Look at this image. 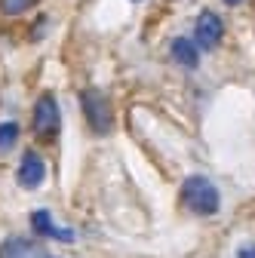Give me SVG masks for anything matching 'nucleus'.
Returning <instances> with one entry per match:
<instances>
[{
	"label": "nucleus",
	"instance_id": "1",
	"mask_svg": "<svg viewBox=\"0 0 255 258\" xmlns=\"http://www.w3.org/2000/svg\"><path fill=\"white\" fill-rule=\"evenodd\" d=\"M181 203L194 215H215L221 206V197H218V187L206 175H190L181 184Z\"/></svg>",
	"mask_w": 255,
	"mask_h": 258
},
{
	"label": "nucleus",
	"instance_id": "2",
	"mask_svg": "<svg viewBox=\"0 0 255 258\" xmlns=\"http://www.w3.org/2000/svg\"><path fill=\"white\" fill-rule=\"evenodd\" d=\"M80 108H83V117L89 123L92 133H111V126H114V114H111V102H108V95L102 89H83L80 92Z\"/></svg>",
	"mask_w": 255,
	"mask_h": 258
},
{
	"label": "nucleus",
	"instance_id": "3",
	"mask_svg": "<svg viewBox=\"0 0 255 258\" xmlns=\"http://www.w3.org/2000/svg\"><path fill=\"white\" fill-rule=\"evenodd\" d=\"M61 129V111L52 92H43L37 105H34V133L40 139H55V133Z\"/></svg>",
	"mask_w": 255,
	"mask_h": 258
},
{
	"label": "nucleus",
	"instance_id": "4",
	"mask_svg": "<svg viewBox=\"0 0 255 258\" xmlns=\"http://www.w3.org/2000/svg\"><path fill=\"white\" fill-rule=\"evenodd\" d=\"M221 37H225V22H221L212 10L200 13L197 22H194V43H197V49H215L221 43Z\"/></svg>",
	"mask_w": 255,
	"mask_h": 258
},
{
	"label": "nucleus",
	"instance_id": "5",
	"mask_svg": "<svg viewBox=\"0 0 255 258\" xmlns=\"http://www.w3.org/2000/svg\"><path fill=\"white\" fill-rule=\"evenodd\" d=\"M16 178H19V184H22V187H28V190L40 187V184H43V178H46V163H43V157H40L37 151H25Z\"/></svg>",
	"mask_w": 255,
	"mask_h": 258
},
{
	"label": "nucleus",
	"instance_id": "6",
	"mask_svg": "<svg viewBox=\"0 0 255 258\" xmlns=\"http://www.w3.org/2000/svg\"><path fill=\"white\" fill-rule=\"evenodd\" d=\"M0 258H46V252L28 237H7L0 243Z\"/></svg>",
	"mask_w": 255,
	"mask_h": 258
},
{
	"label": "nucleus",
	"instance_id": "7",
	"mask_svg": "<svg viewBox=\"0 0 255 258\" xmlns=\"http://www.w3.org/2000/svg\"><path fill=\"white\" fill-rule=\"evenodd\" d=\"M31 228H34L40 237H52V240H61V243H74V234H71V231L55 228L49 209H37L34 215H31Z\"/></svg>",
	"mask_w": 255,
	"mask_h": 258
},
{
	"label": "nucleus",
	"instance_id": "8",
	"mask_svg": "<svg viewBox=\"0 0 255 258\" xmlns=\"http://www.w3.org/2000/svg\"><path fill=\"white\" fill-rule=\"evenodd\" d=\"M169 55H172V61L181 64V68H197L200 64V49L190 37H175L172 46H169Z\"/></svg>",
	"mask_w": 255,
	"mask_h": 258
},
{
	"label": "nucleus",
	"instance_id": "9",
	"mask_svg": "<svg viewBox=\"0 0 255 258\" xmlns=\"http://www.w3.org/2000/svg\"><path fill=\"white\" fill-rule=\"evenodd\" d=\"M19 123H0V154H7V151H13L16 148V142H19Z\"/></svg>",
	"mask_w": 255,
	"mask_h": 258
},
{
	"label": "nucleus",
	"instance_id": "10",
	"mask_svg": "<svg viewBox=\"0 0 255 258\" xmlns=\"http://www.w3.org/2000/svg\"><path fill=\"white\" fill-rule=\"evenodd\" d=\"M40 4V0H0V10H4L7 16H22L28 10H34Z\"/></svg>",
	"mask_w": 255,
	"mask_h": 258
},
{
	"label": "nucleus",
	"instance_id": "11",
	"mask_svg": "<svg viewBox=\"0 0 255 258\" xmlns=\"http://www.w3.org/2000/svg\"><path fill=\"white\" fill-rule=\"evenodd\" d=\"M237 258H255V243H249V246H243V249L237 252Z\"/></svg>",
	"mask_w": 255,
	"mask_h": 258
},
{
	"label": "nucleus",
	"instance_id": "12",
	"mask_svg": "<svg viewBox=\"0 0 255 258\" xmlns=\"http://www.w3.org/2000/svg\"><path fill=\"white\" fill-rule=\"evenodd\" d=\"M225 4H231V7H237V4H243V0H225Z\"/></svg>",
	"mask_w": 255,
	"mask_h": 258
}]
</instances>
